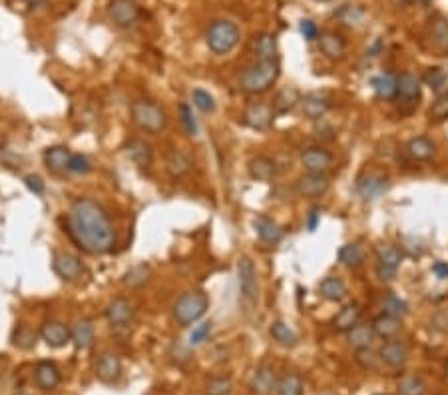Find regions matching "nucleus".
<instances>
[{
    "label": "nucleus",
    "instance_id": "32",
    "mask_svg": "<svg viewBox=\"0 0 448 395\" xmlns=\"http://www.w3.org/2000/svg\"><path fill=\"white\" fill-rule=\"evenodd\" d=\"M38 337H40V333L34 332V328H30V326H26V324H19V326L12 330L10 341H12L14 348H19L22 352H30V350L36 348Z\"/></svg>",
    "mask_w": 448,
    "mask_h": 395
},
{
    "label": "nucleus",
    "instance_id": "1",
    "mask_svg": "<svg viewBox=\"0 0 448 395\" xmlns=\"http://www.w3.org/2000/svg\"><path fill=\"white\" fill-rule=\"evenodd\" d=\"M68 232L74 244L90 256H106L116 248L110 214L92 198H78L68 212Z\"/></svg>",
    "mask_w": 448,
    "mask_h": 395
},
{
    "label": "nucleus",
    "instance_id": "42",
    "mask_svg": "<svg viewBox=\"0 0 448 395\" xmlns=\"http://www.w3.org/2000/svg\"><path fill=\"white\" fill-rule=\"evenodd\" d=\"M191 102L193 106L202 112V114H213L215 110H217V102H215V98L204 90V88H193L191 90Z\"/></svg>",
    "mask_w": 448,
    "mask_h": 395
},
{
    "label": "nucleus",
    "instance_id": "33",
    "mask_svg": "<svg viewBox=\"0 0 448 395\" xmlns=\"http://www.w3.org/2000/svg\"><path fill=\"white\" fill-rule=\"evenodd\" d=\"M269 335L273 337L275 343H279L281 348H287V350L295 348L299 343V335L295 333V330L289 324L281 321V319H277V321H273L269 326Z\"/></svg>",
    "mask_w": 448,
    "mask_h": 395
},
{
    "label": "nucleus",
    "instance_id": "25",
    "mask_svg": "<svg viewBox=\"0 0 448 395\" xmlns=\"http://www.w3.org/2000/svg\"><path fill=\"white\" fill-rule=\"evenodd\" d=\"M253 226H255V232H257L259 240L265 242V244H271V246H273V244H279V242L283 240V236H285L283 228H281L275 220H271V218H267V216L255 218Z\"/></svg>",
    "mask_w": 448,
    "mask_h": 395
},
{
    "label": "nucleus",
    "instance_id": "13",
    "mask_svg": "<svg viewBox=\"0 0 448 395\" xmlns=\"http://www.w3.org/2000/svg\"><path fill=\"white\" fill-rule=\"evenodd\" d=\"M297 194L303 198H321L325 196L327 190L331 188V180L327 174H313V172H305L299 180H297Z\"/></svg>",
    "mask_w": 448,
    "mask_h": 395
},
{
    "label": "nucleus",
    "instance_id": "28",
    "mask_svg": "<svg viewBox=\"0 0 448 395\" xmlns=\"http://www.w3.org/2000/svg\"><path fill=\"white\" fill-rule=\"evenodd\" d=\"M397 88H399L397 96H399L401 100L410 102V104H414L416 100H421V80H418L414 74L403 72V74L397 78Z\"/></svg>",
    "mask_w": 448,
    "mask_h": 395
},
{
    "label": "nucleus",
    "instance_id": "26",
    "mask_svg": "<svg viewBox=\"0 0 448 395\" xmlns=\"http://www.w3.org/2000/svg\"><path fill=\"white\" fill-rule=\"evenodd\" d=\"M319 293L321 297L327 300V302H333V304H341L349 295V290H346V284L337 278V275H327L325 280H321L319 284Z\"/></svg>",
    "mask_w": 448,
    "mask_h": 395
},
{
    "label": "nucleus",
    "instance_id": "21",
    "mask_svg": "<svg viewBox=\"0 0 448 395\" xmlns=\"http://www.w3.org/2000/svg\"><path fill=\"white\" fill-rule=\"evenodd\" d=\"M70 158H72V152H70L66 146H50V148H46L44 154H42L44 166L48 168L52 174L68 172Z\"/></svg>",
    "mask_w": 448,
    "mask_h": 395
},
{
    "label": "nucleus",
    "instance_id": "47",
    "mask_svg": "<svg viewBox=\"0 0 448 395\" xmlns=\"http://www.w3.org/2000/svg\"><path fill=\"white\" fill-rule=\"evenodd\" d=\"M383 313H388V315H394V317H403L408 313V306L397 295H387L383 300Z\"/></svg>",
    "mask_w": 448,
    "mask_h": 395
},
{
    "label": "nucleus",
    "instance_id": "38",
    "mask_svg": "<svg viewBox=\"0 0 448 395\" xmlns=\"http://www.w3.org/2000/svg\"><path fill=\"white\" fill-rule=\"evenodd\" d=\"M346 339H349L351 348H355V350H367L375 341V330H373V326L359 324V326H355L351 332L346 333Z\"/></svg>",
    "mask_w": 448,
    "mask_h": 395
},
{
    "label": "nucleus",
    "instance_id": "57",
    "mask_svg": "<svg viewBox=\"0 0 448 395\" xmlns=\"http://www.w3.org/2000/svg\"><path fill=\"white\" fill-rule=\"evenodd\" d=\"M432 271H434L440 280H448V264H445V262H436V264L432 266Z\"/></svg>",
    "mask_w": 448,
    "mask_h": 395
},
{
    "label": "nucleus",
    "instance_id": "49",
    "mask_svg": "<svg viewBox=\"0 0 448 395\" xmlns=\"http://www.w3.org/2000/svg\"><path fill=\"white\" fill-rule=\"evenodd\" d=\"M357 363L363 368V370H367V372H375V370H379V361H381V355H377L370 348L367 350H357Z\"/></svg>",
    "mask_w": 448,
    "mask_h": 395
},
{
    "label": "nucleus",
    "instance_id": "43",
    "mask_svg": "<svg viewBox=\"0 0 448 395\" xmlns=\"http://www.w3.org/2000/svg\"><path fill=\"white\" fill-rule=\"evenodd\" d=\"M178 114H180V122H182V128L185 130V134L189 138H198L200 126H198V120L193 116V108L187 104V102H182L180 108H178Z\"/></svg>",
    "mask_w": 448,
    "mask_h": 395
},
{
    "label": "nucleus",
    "instance_id": "7",
    "mask_svg": "<svg viewBox=\"0 0 448 395\" xmlns=\"http://www.w3.org/2000/svg\"><path fill=\"white\" fill-rule=\"evenodd\" d=\"M108 16L120 28H130L140 21L142 10L136 0H112L108 4Z\"/></svg>",
    "mask_w": 448,
    "mask_h": 395
},
{
    "label": "nucleus",
    "instance_id": "3",
    "mask_svg": "<svg viewBox=\"0 0 448 395\" xmlns=\"http://www.w3.org/2000/svg\"><path fill=\"white\" fill-rule=\"evenodd\" d=\"M130 114H132V122L138 126L142 132L145 134H162L163 130L167 128V114L163 110L162 106L154 100H148V98H138L132 102V108H130Z\"/></svg>",
    "mask_w": 448,
    "mask_h": 395
},
{
    "label": "nucleus",
    "instance_id": "23",
    "mask_svg": "<svg viewBox=\"0 0 448 395\" xmlns=\"http://www.w3.org/2000/svg\"><path fill=\"white\" fill-rule=\"evenodd\" d=\"M301 110H303V116L309 120H323L327 112L331 110V100L325 94L313 92V94H307L305 98H301Z\"/></svg>",
    "mask_w": 448,
    "mask_h": 395
},
{
    "label": "nucleus",
    "instance_id": "8",
    "mask_svg": "<svg viewBox=\"0 0 448 395\" xmlns=\"http://www.w3.org/2000/svg\"><path fill=\"white\" fill-rule=\"evenodd\" d=\"M52 270L64 282H76L84 273V264L76 253L56 251L52 258Z\"/></svg>",
    "mask_w": 448,
    "mask_h": 395
},
{
    "label": "nucleus",
    "instance_id": "31",
    "mask_svg": "<svg viewBox=\"0 0 448 395\" xmlns=\"http://www.w3.org/2000/svg\"><path fill=\"white\" fill-rule=\"evenodd\" d=\"M373 330H375V335L383 337L385 341L387 339H394L401 330H403V321L401 317H394V315H388V313H381L375 317L373 321Z\"/></svg>",
    "mask_w": 448,
    "mask_h": 395
},
{
    "label": "nucleus",
    "instance_id": "14",
    "mask_svg": "<svg viewBox=\"0 0 448 395\" xmlns=\"http://www.w3.org/2000/svg\"><path fill=\"white\" fill-rule=\"evenodd\" d=\"M134 304L130 302V300H126V297H114L108 306H106V310H104V315H106V319H108V324L110 326H116V328H123V326H128L132 319H134Z\"/></svg>",
    "mask_w": 448,
    "mask_h": 395
},
{
    "label": "nucleus",
    "instance_id": "19",
    "mask_svg": "<svg viewBox=\"0 0 448 395\" xmlns=\"http://www.w3.org/2000/svg\"><path fill=\"white\" fill-rule=\"evenodd\" d=\"M70 332H72V343H74V348L80 350V352L90 350V348L94 346V341H96V328H94V321L88 319V317L78 319V321L70 328Z\"/></svg>",
    "mask_w": 448,
    "mask_h": 395
},
{
    "label": "nucleus",
    "instance_id": "54",
    "mask_svg": "<svg viewBox=\"0 0 448 395\" xmlns=\"http://www.w3.org/2000/svg\"><path fill=\"white\" fill-rule=\"evenodd\" d=\"M299 28H301V34L305 36V41H319V26L313 21H301Z\"/></svg>",
    "mask_w": 448,
    "mask_h": 395
},
{
    "label": "nucleus",
    "instance_id": "35",
    "mask_svg": "<svg viewBox=\"0 0 448 395\" xmlns=\"http://www.w3.org/2000/svg\"><path fill=\"white\" fill-rule=\"evenodd\" d=\"M370 86H373L377 98H381V100H394L397 98V92H399L397 76H392L390 72H383V74L375 76L370 80Z\"/></svg>",
    "mask_w": 448,
    "mask_h": 395
},
{
    "label": "nucleus",
    "instance_id": "58",
    "mask_svg": "<svg viewBox=\"0 0 448 395\" xmlns=\"http://www.w3.org/2000/svg\"><path fill=\"white\" fill-rule=\"evenodd\" d=\"M392 4H397V6H408V4H412V0H392Z\"/></svg>",
    "mask_w": 448,
    "mask_h": 395
},
{
    "label": "nucleus",
    "instance_id": "15",
    "mask_svg": "<svg viewBox=\"0 0 448 395\" xmlns=\"http://www.w3.org/2000/svg\"><path fill=\"white\" fill-rule=\"evenodd\" d=\"M301 166L305 168V172L313 174H327V170L333 166V154L321 148V146H313L307 148L301 154Z\"/></svg>",
    "mask_w": 448,
    "mask_h": 395
},
{
    "label": "nucleus",
    "instance_id": "5",
    "mask_svg": "<svg viewBox=\"0 0 448 395\" xmlns=\"http://www.w3.org/2000/svg\"><path fill=\"white\" fill-rule=\"evenodd\" d=\"M239 38H241V32L237 24L231 21H213L205 32L207 48L217 56L229 54L239 44Z\"/></svg>",
    "mask_w": 448,
    "mask_h": 395
},
{
    "label": "nucleus",
    "instance_id": "48",
    "mask_svg": "<svg viewBox=\"0 0 448 395\" xmlns=\"http://www.w3.org/2000/svg\"><path fill=\"white\" fill-rule=\"evenodd\" d=\"M427 84L436 92V94H443V88L447 86L448 82V74L443 70V68H430L425 76Z\"/></svg>",
    "mask_w": 448,
    "mask_h": 395
},
{
    "label": "nucleus",
    "instance_id": "24",
    "mask_svg": "<svg viewBox=\"0 0 448 395\" xmlns=\"http://www.w3.org/2000/svg\"><path fill=\"white\" fill-rule=\"evenodd\" d=\"M361 315H363V310L359 304H349L333 317V330L339 333H349L355 326L361 324Z\"/></svg>",
    "mask_w": 448,
    "mask_h": 395
},
{
    "label": "nucleus",
    "instance_id": "4",
    "mask_svg": "<svg viewBox=\"0 0 448 395\" xmlns=\"http://www.w3.org/2000/svg\"><path fill=\"white\" fill-rule=\"evenodd\" d=\"M209 310V297L207 293L202 290L196 291H185L182 293L174 308H172V313H174V319L178 326L182 328H189L193 324H198L205 313Z\"/></svg>",
    "mask_w": 448,
    "mask_h": 395
},
{
    "label": "nucleus",
    "instance_id": "6",
    "mask_svg": "<svg viewBox=\"0 0 448 395\" xmlns=\"http://www.w3.org/2000/svg\"><path fill=\"white\" fill-rule=\"evenodd\" d=\"M237 282L241 297L249 304H255L259 297V282H257V270L249 256H241L237 260Z\"/></svg>",
    "mask_w": 448,
    "mask_h": 395
},
{
    "label": "nucleus",
    "instance_id": "37",
    "mask_svg": "<svg viewBox=\"0 0 448 395\" xmlns=\"http://www.w3.org/2000/svg\"><path fill=\"white\" fill-rule=\"evenodd\" d=\"M299 102H301V94L297 88H283L271 106H273L275 116H283V114H289Z\"/></svg>",
    "mask_w": 448,
    "mask_h": 395
},
{
    "label": "nucleus",
    "instance_id": "16",
    "mask_svg": "<svg viewBox=\"0 0 448 395\" xmlns=\"http://www.w3.org/2000/svg\"><path fill=\"white\" fill-rule=\"evenodd\" d=\"M96 377L102 383H116L122 377V361L114 352H102L96 361Z\"/></svg>",
    "mask_w": 448,
    "mask_h": 395
},
{
    "label": "nucleus",
    "instance_id": "39",
    "mask_svg": "<svg viewBox=\"0 0 448 395\" xmlns=\"http://www.w3.org/2000/svg\"><path fill=\"white\" fill-rule=\"evenodd\" d=\"M305 383L299 374H285L281 379H277L275 394L277 395H303Z\"/></svg>",
    "mask_w": 448,
    "mask_h": 395
},
{
    "label": "nucleus",
    "instance_id": "41",
    "mask_svg": "<svg viewBox=\"0 0 448 395\" xmlns=\"http://www.w3.org/2000/svg\"><path fill=\"white\" fill-rule=\"evenodd\" d=\"M339 260L341 264L351 268V270H357L363 266L365 262V253H363V248L359 244H345L341 250H339Z\"/></svg>",
    "mask_w": 448,
    "mask_h": 395
},
{
    "label": "nucleus",
    "instance_id": "40",
    "mask_svg": "<svg viewBox=\"0 0 448 395\" xmlns=\"http://www.w3.org/2000/svg\"><path fill=\"white\" fill-rule=\"evenodd\" d=\"M399 395H427L425 379L416 374H405L399 379Z\"/></svg>",
    "mask_w": 448,
    "mask_h": 395
},
{
    "label": "nucleus",
    "instance_id": "29",
    "mask_svg": "<svg viewBox=\"0 0 448 395\" xmlns=\"http://www.w3.org/2000/svg\"><path fill=\"white\" fill-rule=\"evenodd\" d=\"M277 174L275 160L269 156H255L249 162V176L257 182H271Z\"/></svg>",
    "mask_w": 448,
    "mask_h": 395
},
{
    "label": "nucleus",
    "instance_id": "12",
    "mask_svg": "<svg viewBox=\"0 0 448 395\" xmlns=\"http://www.w3.org/2000/svg\"><path fill=\"white\" fill-rule=\"evenodd\" d=\"M388 190V176L383 172H367L357 180V192L363 200H375Z\"/></svg>",
    "mask_w": 448,
    "mask_h": 395
},
{
    "label": "nucleus",
    "instance_id": "2",
    "mask_svg": "<svg viewBox=\"0 0 448 395\" xmlns=\"http://www.w3.org/2000/svg\"><path fill=\"white\" fill-rule=\"evenodd\" d=\"M279 74H281L279 60H257L241 72L239 88L247 94H263L277 82Z\"/></svg>",
    "mask_w": 448,
    "mask_h": 395
},
{
    "label": "nucleus",
    "instance_id": "17",
    "mask_svg": "<svg viewBox=\"0 0 448 395\" xmlns=\"http://www.w3.org/2000/svg\"><path fill=\"white\" fill-rule=\"evenodd\" d=\"M34 381L40 392H54L62 381V374L54 361H38L34 370Z\"/></svg>",
    "mask_w": 448,
    "mask_h": 395
},
{
    "label": "nucleus",
    "instance_id": "30",
    "mask_svg": "<svg viewBox=\"0 0 448 395\" xmlns=\"http://www.w3.org/2000/svg\"><path fill=\"white\" fill-rule=\"evenodd\" d=\"M319 50L329 60H339L345 56L346 42L343 41V36H339L335 32H327V34H321V38H319Z\"/></svg>",
    "mask_w": 448,
    "mask_h": 395
},
{
    "label": "nucleus",
    "instance_id": "53",
    "mask_svg": "<svg viewBox=\"0 0 448 395\" xmlns=\"http://www.w3.org/2000/svg\"><path fill=\"white\" fill-rule=\"evenodd\" d=\"M24 184H26V188H28L32 194H36V196H42L44 190H46V184H44V180H42L38 174H28V176L24 178Z\"/></svg>",
    "mask_w": 448,
    "mask_h": 395
},
{
    "label": "nucleus",
    "instance_id": "51",
    "mask_svg": "<svg viewBox=\"0 0 448 395\" xmlns=\"http://www.w3.org/2000/svg\"><path fill=\"white\" fill-rule=\"evenodd\" d=\"M211 330H213V324H211V321L196 324L191 333H189V346H200V343L207 341V337L211 335Z\"/></svg>",
    "mask_w": 448,
    "mask_h": 395
},
{
    "label": "nucleus",
    "instance_id": "46",
    "mask_svg": "<svg viewBox=\"0 0 448 395\" xmlns=\"http://www.w3.org/2000/svg\"><path fill=\"white\" fill-rule=\"evenodd\" d=\"M428 118L432 122H445V120H448V90L436 96V100L432 102L430 110H428Z\"/></svg>",
    "mask_w": 448,
    "mask_h": 395
},
{
    "label": "nucleus",
    "instance_id": "44",
    "mask_svg": "<svg viewBox=\"0 0 448 395\" xmlns=\"http://www.w3.org/2000/svg\"><path fill=\"white\" fill-rule=\"evenodd\" d=\"M430 38H432V44L443 50V52H448V21L447 19H436L432 28H430Z\"/></svg>",
    "mask_w": 448,
    "mask_h": 395
},
{
    "label": "nucleus",
    "instance_id": "56",
    "mask_svg": "<svg viewBox=\"0 0 448 395\" xmlns=\"http://www.w3.org/2000/svg\"><path fill=\"white\" fill-rule=\"evenodd\" d=\"M319 222H321V210L313 208L309 212V218H307V229H309V232H315L317 226H319Z\"/></svg>",
    "mask_w": 448,
    "mask_h": 395
},
{
    "label": "nucleus",
    "instance_id": "22",
    "mask_svg": "<svg viewBox=\"0 0 448 395\" xmlns=\"http://www.w3.org/2000/svg\"><path fill=\"white\" fill-rule=\"evenodd\" d=\"M191 168H193V160H191V156L184 152V150H172V152H167V156H165V170H167V174L172 176V178H184L187 176L189 172H191Z\"/></svg>",
    "mask_w": 448,
    "mask_h": 395
},
{
    "label": "nucleus",
    "instance_id": "63",
    "mask_svg": "<svg viewBox=\"0 0 448 395\" xmlns=\"http://www.w3.org/2000/svg\"><path fill=\"white\" fill-rule=\"evenodd\" d=\"M423 2H425V4H427V2H428V0H423Z\"/></svg>",
    "mask_w": 448,
    "mask_h": 395
},
{
    "label": "nucleus",
    "instance_id": "61",
    "mask_svg": "<svg viewBox=\"0 0 448 395\" xmlns=\"http://www.w3.org/2000/svg\"><path fill=\"white\" fill-rule=\"evenodd\" d=\"M377 395H388V394H377Z\"/></svg>",
    "mask_w": 448,
    "mask_h": 395
},
{
    "label": "nucleus",
    "instance_id": "36",
    "mask_svg": "<svg viewBox=\"0 0 448 395\" xmlns=\"http://www.w3.org/2000/svg\"><path fill=\"white\" fill-rule=\"evenodd\" d=\"M253 50H255V58L257 60H277V54H279L277 38L273 34H267V32L259 34L255 38Z\"/></svg>",
    "mask_w": 448,
    "mask_h": 395
},
{
    "label": "nucleus",
    "instance_id": "20",
    "mask_svg": "<svg viewBox=\"0 0 448 395\" xmlns=\"http://www.w3.org/2000/svg\"><path fill=\"white\" fill-rule=\"evenodd\" d=\"M123 150H126L128 158L138 168L152 166V162H154V150L142 138H130L123 146Z\"/></svg>",
    "mask_w": 448,
    "mask_h": 395
},
{
    "label": "nucleus",
    "instance_id": "34",
    "mask_svg": "<svg viewBox=\"0 0 448 395\" xmlns=\"http://www.w3.org/2000/svg\"><path fill=\"white\" fill-rule=\"evenodd\" d=\"M407 154L416 162H427L436 154V146L432 140H428L427 136H416V138L408 140Z\"/></svg>",
    "mask_w": 448,
    "mask_h": 395
},
{
    "label": "nucleus",
    "instance_id": "62",
    "mask_svg": "<svg viewBox=\"0 0 448 395\" xmlns=\"http://www.w3.org/2000/svg\"><path fill=\"white\" fill-rule=\"evenodd\" d=\"M325 395H337V394H325Z\"/></svg>",
    "mask_w": 448,
    "mask_h": 395
},
{
    "label": "nucleus",
    "instance_id": "11",
    "mask_svg": "<svg viewBox=\"0 0 448 395\" xmlns=\"http://www.w3.org/2000/svg\"><path fill=\"white\" fill-rule=\"evenodd\" d=\"M275 120V112H273V106L265 104V102H253L245 108L244 112V124L251 130H257V132H263L269 130L271 124Z\"/></svg>",
    "mask_w": 448,
    "mask_h": 395
},
{
    "label": "nucleus",
    "instance_id": "50",
    "mask_svg": "<svg viewBox=\"0 0 448 395\" xmlns=\"http://www.w3.org/2000/svg\"><path fill=\"white\" fill-rule=\"evenodd\" d=\"M148 273H150L148 266H143V264H140V266H134V268H130V271L126 273V278H123V284H126V286H130V288H138V286L145 284V280H148Z\"/></svg>",
    "mask_w": 448,
    "mask_h": 395
},
{
    "label": "nucleus",
    "instance_id": "45",
    "mask_svg": "<svg viewBox=\"0 0 448 395\" xmlns=\"http://www.w3.org/2000/svg\"><path fill=\"white\" fill-rule=\"evenodd\" d=\"M233 392V381L229 377H211L204 385V395H231Z\"/></svg>",
    "mask_w": 448,
    "mask_h": 395
},
{
    "label": "nucleus",
    "instance_id": "10",
    "mask_svg": "<svg viewBox=\"0 0 448 395\" xmlns=\"http://www.w3.org/2000/svg\"><path fill=\"white\" fill-rule=\"evenodd\" d=\"M40 339L52 350H60L66 348L68 343H72V332L68 326H64L58 319H48L40 326Z\"/></svg>",
    "mask_w": 448,
    "mask_h": 395
},
{
    "label": "nucleus",
    "instance_id": "27",
    "mask_svg": "<svg viewBox=\"0 0 448 395\" xmlns=\"http://www.w3.org/2000/svg\"><path fill=\"white\" fill-rule=\"evenodd\" d=\"M277 385V379H275V372L267 365H261L255 370V374L251 375V392L255 395H271L273 390Z\"/></svg>",
    "mask_w": 448,
    "mask_h": 395
},
{
    "label": "nucleus",
    "instance_id": "52",
    "mask_svg": "<svg viewBox=\"0 0 448 395\" xmlns=\"http://www.w3.org/2000/svg\"><path fill=\"white\" fill-rule=\"evenodd\" d=\"M68 172H72L76 176H86V174L92 172V162L84 154H72L70 164H68Z\"/></svg>",
    "mask_w": 448,
    "mask_h": 395
},
{
    "label": "nucleus",
    "instance_id": "18",
    "mask_svg": "<svg viewBox=\"0 0 448 395\" xmlns=\"http://www.w3.org/2000/svg\"><path fill=\"white\" fill-rule=\"evenodd\" d=\"M379 355H381V361L385 365L392 368V370H401V368H405V363L408 361V348L403 341H399L394 337V339H387L381 346Z\"/></svg>",
    "mask_w": 448,
    "mask_h": 395
},
{
    "label": "nucleus",
    "instance_id": "60",
    "mask_svg": "<svg viewBox=\"0 0 448 395\" xmlns=\"http://www.w3.org/2000/svg\"><path fill=\"white\" fill-rule=\"evenodd\" d=\"M16 395H30V394H26V392H19V394Z\"/></svg>",
    "mask_w": 448,
    "mask_h": 395
},
{
    "label": "nucleus",
    "instance_id": "55",
    "mask_svg": "<svg viewBox=\"0 0 448 395\" xmlns=\"http://www.w3.org/2000/svg\"><path fill=\"white\" fill-rule=\"evenodd\" d=\"M172 357L174 355H182L180 357V363L182 361H189V357H191V354H189V346H184V343H180V341H176L174 346H172Z\"/></svg>",
    "mask_w": 448,
    "mask_h": 395
},
{
    "label": "nucleus",
    "instance_id": "9",
    "mask_svg": "<svg viewBox=\"0 0 448 395\" xmlns=\"http://www.w3.org/2000/svg\"><path fill=\"white\" fill-rule=\"evenodd\" d=\"M377 260H379V268H377L379 278L383 282H392L394 275H397V270L403 264V251L399 250L397 246L385 244V246H381L377 250Z\"/></svg>",
    "mask_w": 448,
    "mask_h": 395
},
{
    "label": "nucleus",
    "instance_id": "59",
    "mask_svg": "<svg viewBox=\"0 0 448 395\" xmlns=\"http://www.w3.org/2000/svg\"><path fill=\"white\" fill-rule=\"evenodd\" d=\"M445 372L448 374V357H447V361H445Z\"/></svg>",
    "mask_w": 448,
    "mask_h": 395
}]
</instances>
